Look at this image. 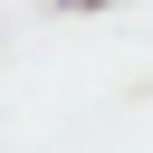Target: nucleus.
Instances as JSON below:
<instances>
[{
	"label": "nucleus",
	"mask_w": 153,
	"mask_h": 153,
	"mask_svg": "<svg viewBox=\"0 0 153 153\" xmlns=\"http://www.w3.org/2000/svg\"><path fill=\"white\" fill-rule=\"evenodd\" d=\"M76 10H115V0H76Z\"/></svg>",
	"instance_id": "f257e3e1"
}]
</instances>
